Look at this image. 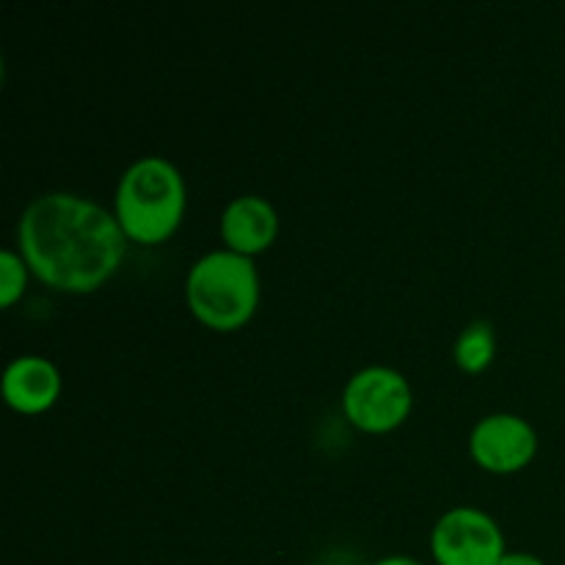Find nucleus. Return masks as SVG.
Returning <instances> with one entry per match:
<instances>
[{
	"label": "nucleus",
	"instance_id": "nucleus-1",
	"mask_svg": "<svg viewBox=\"0 0 565 565\" xmlns=\"http://www.w3.org/2000/svg\"><path fill=\"white\" fill-rule=\"evenodd\" d=\"M20 254L31 274L58 292L86 296L119 270L127 235L94 199L50 191L33 199L17 224Z\"/></svg>",
	"mask_w": 565,
	"mask_h": 565
},
{
	"label": "nucleus",
	"instance_id": "nucleus-2",
	"mask_svg": "<svg viewBox=\"0 0 565 565\" xmlns=\"http://www.w3.org/2000/svg\"><path fill=\"white\" fill-rule=\"evenodd\" d=\"M188 191L180 169L163 154L132 160L116 185L114 215L127 241L158 246L182 224Z\"/></svg>",
	"mask_w": 565,
	"mask_h": 565
},
{
	"label": "nucleus",
	"instance_id": "nucleus-3",
	"mask_svg": "<svg viewBox=\"0 0 565 565\" xmlns=\"http://www.w3.org/2000/svg\"><path fill=\"white\" fill-rule=\"evenodd\" d=\"M188 309L215 331H235L252 320L259 303V270L254 257L213 248L191 265L185 279Z\"/></svg>",
	"mask_w": 565,
	"mask_h": 565
},
{
	"label": "nucleus",
	"instance_id": "nucleus-4",
	"mask_svg": "<svg viewBox=\"0 0 565 565\" xmlns=\"http://www.w3.org/2000/svg\"><path fill=\"white\" fill-rule=\"evenodd\" d=\"M412 384L386 364H370L351 375L342 392V408L351 425L364 434H386L403 425L412 412Z\"/></svg>",
	"mask_w": 565,
	"mask_h": 565
},
{
	"label": "nucleus",
	"instance_id": "nucleus-5",
	"mask_svg": "<svg viewBox=\"0 0 565 565\" xmlns=\"http://www.w3.org/2000/svg\"><path fill=\"white\" fill-rule=\"evenodd\" d=\"M430 552L439 565H500L505 535L486 511L472 505L450 508L430 530Z\"/></svg>",
	"mask_w": 565,
	"mask_h": 565
},
{
	"label": "nucleus",
	"instance_id": "nucleus-6",
	"mask_svg": "<svg viewBox=\"0 0 565 565\" xmlns=\"http://www.w3.org/2000/svg\"><path fill=\"white\" fill-rule=\"evenodd\" d=\"M469 452L489 472H519L539 452V434L519 414H489L469 434Z\"/></svg>",
	"mask_w": 565,
	"mask_h": 565
},
{
	"label": "nucleus",
	"instance_id": "nucleus-7",
	"mask_svg": "<svg viewBox=\"0 0 565 565\" xmlns=\"http://www.w3.org/2000/svg\"><path fill=\"white\" fill-rule=\"evenodd\" d=\"M61 395V373L50 359L22 353L11 359L3 373V397L14 412L42 414L55 406Z\"/></svg>",
	"mask_w": 565,
	"mask_h": 565
},
{
	"label": "nucleus",
	"instance_id": "nucleus-8",
	"mask_svg": "<svg viewBox=\"0 0 565 565\" xmlns=\"http://www.w3.org/2000/svg\"><path fill=\"white\" fill-rule=\"evenodd\" d=\"M276 232H279L276 207L257 193L235 196L221 213V237L226 248L246 257L265 252L274 243Z\"/></svg>",
	"mask_w": 565,
	"mask_h": 565
},
{
	"label": "nucleus",
	"instance_id": "nucleus-9",
	"mask_svg": "<svg viewBox=\"0 0 565 565\" xmlns=\"http://www.w3.org/2000/svg\"><path fill=\"white\" fill-rule=\"evenodd\" d=\"M497 353V334L494 326L489 320H472L467 329L458 334L456 348H452V356L456 364L463 373H483L491 362H494Z\"/></svg>",
	"mask_w": 565,
	"mask_h": 565
},
{
	"label": "nucleus",
	"instance_id": "nucleus-10",
	"mask_svg": "<svg viewBox=\"0 0 565 565\" xmlns=\"http://www.w3.org/2000/svg\"><path fill=\"white\" fill-rule=\"evenodd\" d=\"M28 263L20 252H0V307H11L28 287Z\"/></svg>",
	"mask_w": 565,
	"mask_h": 565
},
{
	"label": "nucleus",
	"instance_id": "nucleus-11",
	"mask_svg": "<svg viewBox=\"0 0 565 565\" xmlns=\"http://www.w3.org/2000/svg\"><path fill=\"white\" fill-rule=\"evenodd\" d=\"M500 565H546L541 561L539 555H533V552H505V557H502Z\"/></svg>",
	"mask_w": 565,
	"mask_h": 565
},
{
	"label": "nucleus",
	"instance_id": "nucleus-12",
	"mask_svg": "<svg viewBox=\"0 0 565 565\" xmlns=\"http://www.w3.org/2000/svg\"><path fill=\"white\" fill-rule=\"evenodd\" d=\"M375 565H425V563L414 561V557H408V555H390V557H384V561H379Z\"/></svg>",
	"mask_w": 565,
	"mask_h": 565
}]
</instances>
